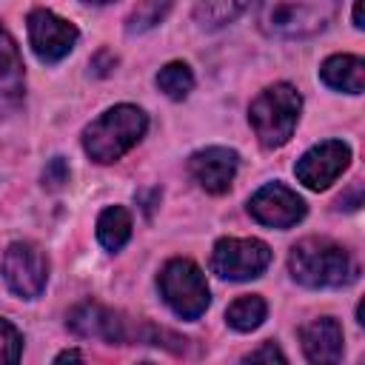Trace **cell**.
<instances>
[{
  "instance_id": "obj_13",
  "label": "cell",
  "mask_w": 365,
  "mask_h": 365,
  "mask_svg": "<svg viewBox=\"0 0 365 365\" xmlns=\"http://www.w3.org/2000/svg\"><path fill=\"white\" fill-rule=\"evenodd\" d=\"M299 342H302L305 359L317 362V365L339 362L342 351H345L342 325L334 317H319V319H311L308 325H302L299 328Z\"/></svg>"
},
{
  "instance_id": "obj_2",
  "label": "cell",
  "mask_w": 365,
  "mask_h": 365,
  "mask_svg": "<svg viewBox=\"0 0 365 365\" xmlns=\"http://www.w3.org/2000/svg\"><path fill=\"white\" fill-rule=\"evenodd\" d=\"M145 128H148L145 111L131 103H120L83 128V148L94 163L108 165L117 163L128 148H134L143 140Z\"/></svg>"
},
{
  "instance_id": "obj_15",
  "label": "cell",
  "mask_w": 365,
  "mask_h": 365,
  "mask_svg": "<svg viewBox=\"0 0 365 365\" xmlns=\"http://www.w3.org/2000/svg\"><path fill=\"white\" fill-rule=\"evenodd\" d=\"M26 86V66L14 37L0 26V94L17 97Z\"/></svg>"
},
{
  "instance_id": "obj_25",
  "label": "cell",
  "mask_w": 365,
  "mask_h": 365,
  "mask_svg": "<svg viewBox=\"0 0 365 365\" xmlns=\"http://www.w3.org/2000/svg\"><path fill=\"white\" fill-rule=\"evenodd\" d=\"M68 359H83V354L80 351H63L54 356V362H68Z\"/></svg>"
},
{
  "instance_id": "obj_4",
  "label": "cell",
  "mask_w": 365,
  "mask_h": 365,
  "mask_svg": "<svg viewBox=\"0 0 365 365\" xmlns=\"http://www.w3.org/2000/svg\"><path fill=\"white\" fill-rule=\"evenodd\" d=\"M302 111V97L291 83H274L257 94L248 108L251 128L265 148H279L291 140Z\"/></svg>"
},
{
  "instance_id": "obj_19",
  "label": "cell",
  "mask_w": 365,
  "mask_h": 365,
  "mask_svg": "<svg viewBox=\"0 0 365 365\" xmlns=\"http://www.w3.org/2000/svg\"><path fill=\"white\" fill-rule=\"evenodd\" d=\"M157 88L171 100H185L194 88V74L185 63L174 60V63H168L157 71Z\"/></svg>"
},
{
  "instance_id": "obj_18",
  "label": "cell",
  "mask_w": 365,
  "mask_h": 365,
  "mask_svg": "<svg viewBox=\"0 0 365 365\" xmlns=\"http://www.w3.org/2000/svg\"><path fill=\"white\" fill-rule=\"evenodd\" d=\"M265 314H268L265 299H262L259 294H245V297H240V299H234V302L228 305V311H225V322H228L234 331L248 334V331H254V328L262 325Z\"/></svg>"
},
{
  "instance_id": "obj_17",
  "label": "cell",
  "mask_w": 365,
  "mask_h": 365,
  "mask_svg": "<svg viewBox=\"0 0 365 365\" xmlns=\"http://www.w3.org/2000/svg\"><path fill=\"white\" fill-rule=\"evenodd\" d=\"M254 0H200L197 9H194V20L200 29L205 31H214V29H222L228 23H234Z\"/></svg>"
},
{
  "instance_id": "obj_22",
  "label": "cell",
  "mask_w": 365,
  "mask_h": 365,
  "mask_svg": "<svg viewBox=\"0 0 365 365\" xmlns=\"http://www.w3.org/2000/svg\"><path fill=\"white\" fill-rule=\"evenodd\" d=\"M66 182H68V165H66V160L63 157L48 160V165L43 171V185L46 188H63Z\"/></svg>"
},
{
  "instance_id": "obj_26",
  "label": "cell",
  "mask_w": 365,
  "mask_h": 365,
  "mask_svg": "<svg viewBox=\"0 0 365 365\" xmlns=\"http://www.w3.org/2000/svg\"><path fill=\"white\" fill-rule=\"evenodd\" d=\"M83 3H94V6H103V3H114V0H83Z\"/></svg>"
},
{
  "instance_id": "obj_7",
  "label": "cell",
  "mask_w": 365,
  "mask_h": 365,
  "mask_svg": "<svg viewBox=\"0 0 365 365\" xmlns=\"http://www.w3.org/2000/svg\"><path fill=\"white\" fill-rule=\"evenodd\" d=\"M3 279L23 299L40 297L48 282L46 254L34 242H11L3 254Z\"/></svg>"
},
{
  "instance_id": "obj_9",
  "label": "cell",
  "mask_w": 365,
  "mask_h": 365,
  "mask_svg": "<svg viewBox=\"0 0 365 365\" xmlns=\"http://www.w3.org/2000/svg\"><path fill=\"white\" fill-rule=\"evenodd\" d=\"M77 26L48 9H34L29 14V43L43 63H60L77 46Z\"/></svg>"
},
{
  "instance_id": "obj_16",
  "label": "cell",
  "mask_w": 365,
  "mask_h": 365,
  "mask_svg": "<svg viewBox=\"0 0 365 365\" xmlns=\"http://www.w3.org/2000/svg\"><path fill=\"white\" fill-rule=\"evenodd\" d=\"M97 240L106 251H120L131 240V214L123 205H108L97 217Z\"/></svg>"
},
{
  "instance_id": "obj_1",
  "label": "cell",
  "mask_w": 365,
  "mask_h": 365,
  "mask_svg": "<svg viewBox=\"0 0 365 365\" xmlns=\"http://www.w3.org/2000/svg\"><path fill=\"white\" fill-rule=\"evenodd\" d=\"M291 277L305 288H342L356 279V265L339 242L328 237H305L288 254Z\"/></svg>"
},
{
  "instance_id": "obj_11",
  "label": "cell",
  "mask_w": 365,
  "mask_h": 365,
  "mask_svg": "<svg viewBox=\"0 0 365 365\" xmlns=\"http://www.w3.org/2000/svg\"><path fill=\"white\" fill-rule=\"evenodd\" d=\"M66 325L86 339H103L108 345H125L131 342V325L123 319V314L100 305V302H80L68 311Z\"/></svg>"
},
{
  "instance_id": "obj_3",
  "label": "cell",
  "mask_w": 365,
  "mask_h": 365,
  "mask_svg": "<svg viewBox=\"0 0 365 365\" xmlns=\"http://www.w3.org/2000/svg\"><path fill=\"white\" fill-rule=\"evenodd\" d=\"M336 0H259L257 23L277 40H305L328 29Z\"/></svg>"
},
{
  "instance_id": "obj_10",
  "label": "cell",
  "mask_w": 365,
  "mask_h": 365,
  "mask_svg": "<svg viewBox=\"0 0 365 365\" xmlns=\"http://www.w3.org/2000/svg\"><path fill=\"white\" fill-rule=\"evenodd\" d=\"M305 200L282 182H268L248 200V214L268 228H291L305 217Z\"/></svg>"
},
{
  "instance_id": "obj_23",
  "label": "cell",
  "mask_w": 365,
  "mask_h": 365,
  "mask_svg": "<svg viewBox=\"0 0 365 365\" xmlns=\"http://www.w3.org/2000/svg\"><path fill=\"white\" fill-rule=\"evenodd\" d=\"M245 362H285V354L279 351V345L277 342H262L257 351H251V354H245Z\"/></svg>"
},
{
  "instance_id": "obj_24",
  "label": "cell",
  "mask_w": 365,
  "mask_h": 365,
  "mask_svg": "<svg viewBox=\"0 0 365 365\" xmlns=\"http://www.w3.org/2000/svg\"><path fill=\"white\" fill-rule=\"evenodd\" d=\"M362 3H365V0H354V26H356V29H365V20H362Z\"/></svg>"
},
{
  "instance_id": "obj_14",
  "label": "cell",
  "mask_w": 365,
  "mask_h": 365,
  "mask_svg": "<svg viewBox=\"0 0 365 365\" xmlns=\"http://www.w3.org/2000/svg\"><path fill=\"white\" fill-rule=\"evenodd\" d=\"M319 80L345 94H362L365 88V60L356 54H331L319 66Z\"/></svg>"
},
{
  "instance_id": "obj_12",
  "label": "cell",
  "mask_w": 365,
  "mask_h": 365,
  "mask_svg": "<svg viewBox=\"0 0 365 365\" xmlns=\"http://www.w3.org/2000/svg\"><path fill=\"white\" fill-rule=\"evenodd\" d=\"M237 165H240L237 151L225 145H208L188 157L191 180L208 194H225L237 177Z\"/></svg>"
},
{
  "instance_id": "obj_5",
  "label": "cell",
  "mask_w": 365,
  "mask_h": 365,
  "mask_svg": "<svg viewBox=\"0 0 365 365\" xmlns=\"http://www.w3.org/2000/svg\"><path fill=\"white\" fill-rule=\"evenodd\" d=\"M157 288L165 299V305L180 319H200L211 302V291L205 282V274L197 262L188 257H174L163 265L157 277Z\"/></svg>"
},
{
  "instance_id": "obj_6",
  "label": "cell",
  "mask_w": 365,
  "mask_h": 365,
  "mask_svg": "<svg viewBox=\"0 0 365 365\" xmlns=\"http://www.w3.org/2000/svg\"><path fill=\"white\" fill-rule=\"evenodd\" d=\"M271 262V248L262 240L222 237L211 251V271L222 279L245 282L259 277Z\"/></svg>"
},
{
  "instance_id": "obj_8",
  "label": "cell",
  "mask_w": 365,
  "mask_h": 365,
  "mask_svg": "<svg viewBox=\"0 0 365 365\" xmlns=\"http://www.w3.org/2000/svg\"><path fill=\"white\" fill-rule=\"evenodd\" d=\"M351 163V145L342 140H325L311 145L294 165L297 180L311 188V191H322L331 182H336V177L348 168Z\"/></svg>"
},
{
  "instance_id": "obj_21",
  "label": "cell",
  "mask_w": 365,
  "mask_h": 365,
  "mask_svg": "<svg viewBox=\"0 0 365 365\" xmlns=\"http://www.w3.org/2000/svg\"><path fill=\"white\" fill-rule=\"evenodd\" d=\"M20 354H23V336H20V331L9 319H0V365L17 362Z\"/></svg>"
},
{
  "instance_id": "obj_20",
  "label": "cell",
  "mask_w": 365,
  "mask_h": 365,
  "mask_svg": "<svg viewBox=\"0 0 365 365\" xmlns=\"http://www.w3.org/2000/svg\"><path fill=\"white\" fill-rule=\"evenodd\" d=\"M171 11V0H140L134 6V11L125 20V31L128 34H143L148 29H154L157 23L165 20V14Z\"/></svg>"
}]
</instances>
